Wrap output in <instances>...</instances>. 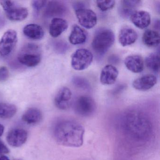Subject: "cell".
Masks as SVG:
<instances>
[{
	"instance_id": "44dd1931",
	"label": "cell",
	"mask_w": 160,
	"mask_h": 160,
	"mask_svg": "<svg viewBox=\"0 0 160 160\" xmlns=\"http://www.w3.org/2000/svg\"><path fill=\"white\" fill-rule=\"evenodd\" d=\"M42 118V114L40 109L36 108H28L23 114L22 119L28 124L39 123Z\"/></svg>"
},
{
	"instance_id": "4dcf8cb0",
	"label": "cell",
	"mask_w": 160,
	"mask_h": 160,
	"mask_svg": "<svg viewBox=\"0 0 160 160\" xmlns=\"http://www.w3.org/2000/svg\"><path fill=\"white\" fill-rule=\"evenodd\" d=\"M4 127L3 125L0 123V137L3 134V132H4Z\"/></svg>"
},
{
	"instance_id": "d6986e66",
	"label": "cell",
	"mask_w": 160,
	"mask_h": 160,
	"mask_svg": "<svg viewBox=\"0 0 160 160\" xmlns=\"http://www.w3.org/2000/svg\"><path fill=\"white\" fill-rule=\"evenodd\" d=\"M24 35L29 39L39 40L44 36V31L41 26L35 24L26 25L23 29Z\"/></svg>"
},
{
	"instance_id": "cb8c5ba5",
	"label": "cell",
	"mask_w": 160,
	"mask_h": 160,
	"mask_svg": "<svg viewBox=\"0 0 160 160\" xmlns=\"http://www.w3.org/2000/svg\"><path fill=\"white\" fill-rule=\"evenodd\" d=\"M17 108L14 105L0 102V118L10 119L15 115Z\"/></svg>"
},
{
	"instance_id": "4fadbf2b",
	"label": "cell",
	"mask_w": 160,
	"mask_h": 160,
	"mask_svg": "<svg viewBox=\"0 0 160 160\" xmlns=\"http://www.w3.org/2000/svg\"><path fill=\"white\" fill-rule=\"evenodd\" d=\"M130 18L132 23L139 29L146 28L150 24V15L146 11H135L130 16Z\"/></svg>"
},
{
	"instance_id": "5b68a950",
	"label": "cell",
	"mask_w": 160,
	"mask_h": 160,
	"mask_svg": "<svg viewBox=\"0 0 160 160\" xmlns=\"http://www.w3.org/2000/svg\"><path fill=\"white\" fill-rule=\"evenodd\" d=\"M1 5L5 15L9 20L12 21H22L28 16V9L15 5L14 2L11 1H1Z\"/></svg>"
},
{
	"instance_id": "83f0119b",
	"label": "cell",
	"mask_w": 160,
	"mask_h": 160,
	"mask_svg": "<svg viewBox=\"0 0 160 160\" xmlns=\"http://www.w3.org/2000/svg\"><path fill=\"white\" fill-rule=\"evenodd\" d=\"M47 1H38V0H34L32 1V5L34 11L36 12L41 11L43 7H45L46 5Z\"/></svg>"
},
{
	"instance_id": "e0dca14e",
	"label": "cell",
	"mask_w": 160,
	"mask_h": 160,
	"mask_svg": "<svg viewBox=\"0 0 160 160\" xmlns=\"http://www.w3.org/2000/svg\"><path fill=\"white\" fill-rule=\"evenodd\" d=\"M137 39V33L131 28H123L119 33V42L122 47L131 45L135 42Z\"/></svg>"
},
{
	"instance_id": "52a82bcc",
	"label": "cell",
	"mask_w": 160,
	"mask_h": 160,
	"mask_svg": "<svg viewBox=\"0 0 160 160\" xmlns=\"http://www.w3.org/2000/svg\"><path fill=\"white\" fill-rule=\"evenodd\" d=\"M95 101L88 96H81L75 102L74 108L76 113L83 117L92 116L96 110Z\"/></svg>"
},
{
	"instance_id": "277c9868",
	"label": "cell",
	"mask_w": 160,
	"mask_h": 160,
	"mask_svg": "<svg viewBox=\"0 0 160 160\" xmlns=\"http://www.w3.org/2000/svg\"><path fill=\"white\" fill-rule=\"evenodd\" d=\"M41 59L39 47L33 44H28L25 46L18 56L19 62L29 67L37 66L41 62Z\"/></svg>"
},
{
	"instance_id": "d4e9b609",
	"label": "cell",
	"mask_w": 160,
	"mask_h": 160,
	"mask_svg": "<svg viewBox=\"0 0 160 160\" xmlns=\"http://www.w3.org/2000/svg\"><path fill=\"white\" fill-rule=\"evenodd\" d=\"M145 63L149 69L154 72H158L160 69V57L158 54L152 53L146 58Z\"/></svg>"
},
{
	"instance_id": "4316f807",
	"label": "cell",
	"mask_w": 160,
	"mask_h": 160,
	"mask_svg": "<svg viewBox=\"0 0 160 160\" xmlns=\"http://www.w3.org/2000/svg\"><path fill=\"white\" fill-rule=\"evenodd\" d=\"M73 84L78 88H81L88 89L89 88L88 82L84 79L80 77H75L73 79Z\"/></svg>"
},
{
	"instance_id": "484cf974",
	"label": "cell",
	"mask_w": 160,
	"mask_h": 160,
	"mask_svg": "<svg viewBox=\"0 0 160 160\" xmlns=\"http://www.w3.org/2000/svg\"><path fill=\"white\" fill-rule=\"evenodd\" d=\"M97 6L101 11L106 12L111 10L115 5V1H97Z\"/></svg>"
},
{
	"instance_id": "ffe728a7",
	"label": "cell",
	"mask_w": 160,
	"mask_h": 160,
	"mask_svg": "<svg viewBox=\"0 0 160 160\" xmlns=\"http://www.w3.org/2000/svg\"><path fill=\"white\" fill-rule=\"evenodd\" d=\"M87 37L86 32L78 25H75L69 36V40L72 44H81L86 42Z\"/></svg>"
},
{
	"instance_id": "9c48e42d",
	"label": "cell",
	"mask_w": 160,
	"mask_h": 160,
	"mask_svg": "<svg viewBox=\"0 0 160 160\" xmlns=\"http://www.w3.org/2000/svg\"><path fill=\"white\" fill-rule=\"evenodd\" d=\"M75 14L79 24L85 28H92L97 24V15L92 10L87 8L78 9L75 10Z\"/></svg>"
},
{
	"instance_id": "7a4b0ae2",
	"label": "cell",
	"mask_w": 160,
	"mask_h": 160,
	"mask_svg": "<svg viewBox=\"0 0 160 160\" xmlns=\"http://www.w3.org/2000/svg\"><path fill=\"white\" fill-rule=\"evenodd\" d=\"M85 130L79 122L71 119L60 121L54 127L56 141L62 146L79 148L83 145Z\"/></svg>"
},
{
	"instance_id": "7402d4cb",
	"label": "cell",
	"mask_w": 160,
	"mask_h": 160,
	"mask_svg": "<svg viewBox=\"0 0 160 160\" xmlns=\"http://www.w3.org/2000/svg\"><path fill=\"white\" fill-rule=\"evenodd\" d=\"M141 3L140 1H122L119 8L120 15L123 18L131 16L132 14L135 12L136 9L141 4Z\"/></svg>"
},
{
	"instance_id": "ac0fdd59",
	"label": "cell",
	"mask_w": 160,
	"mask_h": 160,
	"mask_svg": "<svg viewBox=\"0 0 160 160\" xmlns=\"http://www.w3.org/2000/svg\"><path fill=\"white\" fill-rule=\"evenodd\" d=\"M68 28V24L66 20L60 18H55L52 19L49 25V34L52 37L57 38L65 31Z\"/></svg>"
},
{
	"instance_id": "2e32d148",
	"label": "cell",
	"mask_w": 160,
	"mask_h": 160,
	"mask_svg": "<svg viewBox=\"0 0 160 160\" xmlns=\"http://www.w3.org/2000/svg\"><path fill=\"white\" fill-rule=\"evenodd\" d=\"M124 64L128 70L136 73L141 72L144 70V60L138 55H132L125 58Z\"/></svg>"
},
{
	"instance_id": "30bf717a",
	"label": "cell",
	"mask_w": 160,
	"mask_h": 160,
	"mask_svg": "<svg viewBox=\"0 0 160 160\" xmlns=\"http://www.w3.org/2000/svg\"><path fill=\"white\" fill-rule=\"evenodd\" d=\"M28 137V132L25 129L15 128L9 131L6 136V140L10 146L18 148L26 143Z\"/></svg>"
},
{
	"instance_id": "7c38bea8",
	"label": "cell",
	"mask_w": 160,
	"mask_h": 160,
	"mask_svg": "<svg viewBox=\"0 0 160 160\" xmlns=\"http://www.w3.org/2000/svg\"><path fill=\"white\" fill-rule=\"evenodd\" d=\"M44 15L47 17L59 18L66 13L67 8L62 2L57 1H51L46 3Z\"/></svg>"
},
{
	"instance_id": "f546056e",
	"label": "cell",
	"mask_w": 160,
	"mask_h": 160,
	"mask_svg": "<svg viewBox=\"0 0 160 160\" xmlns=\"http://www.w3.org/2000/svg\"><path fill=\"white\" fill-rule=\"evenodd\" d=\"M9 152L10 150L7 146L2 141H0V156L7 154Z\"/></svg>"
},
{
	"instance_id": "3957f363",
	"label": "cell",
	"mask_w": 160,
	"mask_h": 160,
	"mask_svg": "<svg viewBox=\"0 0 160 160\" xmlns=\"http://www.w3.org/2000/svg\"><path fill=\"white\" fill-rule=\"evenodd\" d=\"M115 39V35L112 31L101 30L96 33L92 40V49L95 53L103 55L113 45Z\"/></svg>"
},
{
	"instance_id": "9a60e30c",
	"label": "cell",
	"mask_w": 160,
	"mask_h": 160,
	"mask_svg": "<svg viewBox=\"0 0 160 160\" xmlns=\"http://www.w3.org/2000/svg\"><path fill=\"white\" fill-rule=\"evenodd\" d=\"M157 83V78L151 74L143 76L133 82L132 86L136 89L139 91H147L150 89Z\"/></svg>"
},
{
	"instance_id": "1f68e13d",
	"label": "cell",
	"mask_w": 160,
	"mask_h": 160,
	"mask_svg": "<svg viewBox=\"0 0 160 160\" xmlns=\"http://www.w3.org/2000/svg\"><path fill=\"white\" fill-rule=\"evenodd\" d=\"M0 160H10V159L7 156L5 155H1L0 156Z\"/></svg>"
},
{
	"instance_id": "f1b7e54d",
	"label": "cell",
	"mask_w": 160,
	"mask_h": 160,
	"mask_svg": "<svg viewBox=\"0 0 160 160\" xmlns=\"http://www.w3.org/2000/svg\"><path fill=\"white\" fill-rule=\"evenodd\" d=\"M9 78V72L5 66L0 67V82H3L8 80Z\"/></svg>"
},
{
	"instance_id": "6da1fadb",
	"label": "cell",
	"mask_w": 160,
	"mask_h": 160,
	"mask_svg": "<svg viewBox=\"0 0 160 160\" xmlns=\"http://www.w3.org/2000/svg\"><path fill=\"white\" fill-rule=\"evenodd\" d=\"M118 127L126 139L138 144L151 141L154 134L151 118L140 109H129L122 113L119 118Z\"/></svg>"
},
{
	"instance_id": "8fae6325",
	"label": "cell",
	"mask_w": 160,
	"mask_h": 160,
	"mask_svg": "<svg viewBox=\"0 0 160 160\" xmlns=\"http://www.w3.org/2000/svg\"><path fill=\"white\" fill-rule=\"evenodd\" d=\"M72 98L71 90L67 87H63L58 91L55 96V105L61 110H67L71 106Z\"/></svg>"
},
{
	"instance_id": "603a6c76",
	"label": "cell",
	"mask_w": 160,
	"mask_h": 160,
	"mask_svg": "<svg viewBox=\"0 0 160 160\" xmlns=\"http://www.w3.org/2000/svg\"><path fill=\"white\" fill-rule=\"evenodd\" d=\"M160 35L156 31L147 30L143 34L142 40L145 45L148 47L158 46L160 43Z\"/></svg>"
},
{
	"instance_id": "8992f818",
	"label": "cell",
	"mask_w": 160,
	"mask_h": 160,
	"mask_svg": "<svg viewBox=\"0 0 160 160\" xmlns=\"http://www.w3.org/2000/svg\"><path fill=\"white\" fill-rule=\"evenodd\" d=\"M93 55L89 50L85 48L78 49L72 56L71 65L74 70L83 71L87 69L92 62Z\"/></svg>"
},
{
	"instance_id": "5bb4252c",
	"label": "cell",
	"mask_w": 160,
	"mask_h": 160,
	"mask_svg": "<svg viewBox=\"0 0 160 160\" xmlns=\"http://www.w3.org/2000/svg\"><path fill=\"white\" fill-rule=\"evenodd\" d=\"M118 75V69L112 65H107L103 68L100 76V81L103 85H112L115 83Z\"/></svg>"
},
{
	"instance_id": "ba28073f",
	"label": "cell",
	"mask_w": 160,
	"mask_h": 160,
	"mask_svg": "<svg viewBox=\"0 0 160 160\" xmlns=\"http://www.w3.org/2000/svg\"><path fill=\"white\" fill-rule=\"evenodd\" d=\"M18 42L17 32L10 29L4 32L0 40V56L6 57L11 54Z\"/></svg>"
}]
</instances>
